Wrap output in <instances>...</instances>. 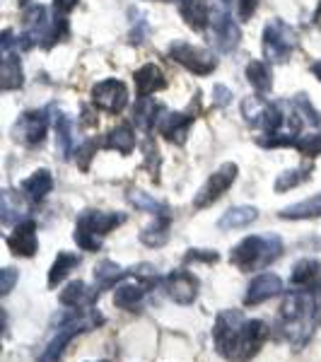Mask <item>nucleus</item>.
<instances>
[{
  "label": "nucleus",
  "mask_w": 321,
  "mask_h": 362,
  "mask_svg": "<svg viewBox=\"0 0 321 362\" xmlns=\"http://www.w3.org/2000/svg\"><path fill=\"white\" fill-rule=\"evenodd\" d=\"M220 261V254L218 251H210V249H189L184 254V264H218Z\"/></svg>",
  "instance_id": "58836bf2"
},
{
  "label": "nucleus",
  "mask_w": 321,
  "mask_h": 362,
  "mask_svg": "<svg viewBox=\"0 0 321 362\" xmlns=\"http://www.w3.org/2000/svg\"><path fill=\"white\" fill-rule=\"evenodd\" d=\"M157 3H174V0H157Z\"/></svg>",
  "instance_id": "49530a36"
},
{
  "label": "nucleus",
  "mask_w": 321,
  "mask_h": 362,
  "mask_svg": "<svg viewBox=\"0 0 321 362\" xmlns=\"http://www.w3.org/2000/svg\"><path fill=\"white\" fill-rule=\"evenodd\" d=\"M143 153H145V169H148L150 174H153V179L157 181L160 177V150H157V143L153 138L150 140H145L143 143Z\"/></svg>",
  "instance_id": "4c0bfd02"
},
{
  "label": "nucleus",
  "mask_w": 321,
  "mask_h": 362,
  "mask_svg": "<svg viewBox=\"0 0 321 362\" xmlns=\"http://www.w3.org/2000/svg\"><path fill=\"white\" fill-rule=\"evenodd\" d=\"M157 112H162V107L160 104H155L150 97L138 99L136 109H133V121H136V126H140L143 131H150V128L160 121V116H155Z\"/></svg>",
  "instance_id": "473e14b6"
},
{
  "label": "nucleus",
  "mask_w": 321,
  "mask_h": 362,
  "mask_svg": "<svg viewBox=\"0 0 321 362\" xmlns=\"http://www.w3.org/2000/svg\"><path fill=\"white\" fill-rule=\"evenodd\" d=\"M293 288H321V261L319 259H302L297 261L290 273Z\"/></svg>",
  "instance_id": "5701e85b"
},
{
  "label": "nucleus",
  "mask_w": 321,
  "mask_h": 362,
  "mask_svg": "<svg viewBox=\"0 0 321 362\" xmlns=\"http://www.w3.org/2000/svg\"><path fill=\"white\" fill-rule=\"evenodd\" d=\"M99 362H107V360H99Z\"/></svg>",
  "instance_id": "09e8293b"
},
{
  "label": "nucleus",
  "mask_w": 321,
  "mask_h": 362,
  "mask_svg": "<svg viewBox=\"0 0 321 362\" xmlns=\"http://www.w3.org/2000/svg\"><path fill=\"white\" fill-rule=\"evenodd\" d=\"M165 288H167L169 300L177 302V305H182V307H189L196 302L201 280H198L191 271H186V268H177V271H172L165 278Z\"/></svg>",
  "instance_id": "9d476101"
},
{
  "label": "nucleus",
  "mask_w": 321,
  "mask_h": 362,
  "mask_svg": "<svg viewBox=\"0 0 321 362\" xmlns=\"http://www.w3.org/2000/svg\"><path fill=\"white\" fill-rule=\"evenodd\" d=\"M102 145L107 150H116L121 155H131L133 148H136V133H133V128L128 124H121L114 131H109V136L104 138Z\"/></svg>",
  "instance_id": "c85d7f7f"
},
{
  "label": "nucleus",
  "mask_w": 321,
  "mask_h": 362,
  "mask_svg": "<svg viewBox=\"0 0 321 362\" xmlns=\"http://www.w3.org/2000/svg\"><path fill=\"white\" fill-rule=\"evenodd\" d=\"M51 119H54V128H56V150L63 160H68V157L75 155V150H78V145H75L78 143V140H75V124H73V119L63 112H54Z\"/></svg>",
  "instance_id": "6ab92c4d"
},
{
  "label": "nucleus",
  "mask_w": 321,
  "mask_h": 362,
  "mask_svg": "<svg viewBox=\"0 0 321 362\" xmlns=\"http://www.w3.org/2000/svg\"><path fill=\"white\" fill-rule=\"evenodd\" d=\"M321 288L295 290L290 297H285L280 307V334L288 338L295 350H302L314 336V331L321 326Z\"/></svg>",
  "instance_id": "f257e3e1"
},
{
  "label": "nucleus",
  "mask_w": 321,
  "mask_h": 362,
  "mask_svg": "<svg viewBox=\"0 0 321 362\" xmlns=\"http://www.w3.org/2000/svg\"><path fill=\"white\" fill-rule=\"evenodd\" d=\"M167 54L174 63H179V66L186 68L189 73L201 75V78H206V75H210L215 68H218V58H215L213 51L201 49V46H194V44L172 42L167 49Z\"/></svg>",
  "instance_id": "0eeeda50"
},
{
  "label": "nucleus",
  "mask_w": 321,
  "mask_h": 362,
  "mask_svg": "<svg viewBox=\"0 0 321 362\" xmlns=\"http://www.w3.org/2000/svg\"><path fill=\"white\" fill-rule=\"evenodd\" d=\"M8 249L13 251L15 256H22V259H32L39 251V239H37V223L32 218L22 220L20 225H15V230L8 235Z\"/></svg>",
  "instance_id": "ddd939ff"
},
{
  "label": "nucleus",
  "mask_w": 321,
  "mask_h": 362,
  "mask_svg": "<svg viewBox=\"0 0 321 362\" xmlns=\"http://www.w3.org/2000/svg\"><path fill=\"white\" fill-rule=\"evenodd\" d=\"M268 104L264 97H247L242 102V114H244V121L254 128H261L264 126V119H266V112H268Z\"/></svg>",
  "instance_id": "72a5a7b5"
},
{
  "label": "nucleus",
  "mask_w": 321,
  "mask_h": 362,
  "mask_svg": "<svg viewBox=\"0 0 321 362\" xmlns=\"http://www.w3.org/2000/svg\"><path fill=\"white\" fill-rule=\"evenodd\" d=\"M133 80H136L138 99H145V97L155 95V92H160V90H165V87H167L165 73H162L155 63H145L143 68H138L136 75H133Z\"/></svg>",
  "instance_id": "aec40b11"
},
{
  "label": "nucleus",
  "mask_w": 321,
  "mask_h": 362,
  "mask_svg": "<svg viewBox=\"0 0 321 362\" xmlns=\"http://www.w3.org/2000/svg\"><path fill=\"white\" fill-rule=\"evenodd\" d=\"M25 201L20 198V194H15L10 189H5L0 194V220H3L5 227L20 225L22 218H25Z\"/></svg>",
  "instance_id": "bb28decb"
},
{
  "label": "nucleus",
  "mask_w": 321,
  "mask_h": 362,
  "mask_svg": "<svg viewBox=\"0 0 321 362\" xmlns=\"http://www.w3.org/2000/svg\"><path fill=\"white\" fill-rule=\"evenodd\" d=\"M22 83H25V73H22L20 56L13 49L3 51V66H0V87H3V92L17 90V87H22Z\"/></svg>",
  "instance_id": "393cba45"
},
{
  "label": "nucleus",
  "mask_w": 321,
  "mask_h": 362,
  "mask_svg": "<svg viewBox=\"0 0 321 362\" xmlns=\"http://www.w3.org/2000/svg\"><path fill=\"white\" fill-rule=\"evenodd\" d=\"M297 32L288 22L271 20L264 27V56L271 63H283L295 54L297 49Z\"/></svg>",
  "instance_id": "423d86ee"
},
{
  "label": "nucleus",
  "mask_w": 321,
  "mask_h": 362,
  "mask_svg": "<svg viewBox=\"0 0 321 362\" xmlns=\"http://www.w3.org/2000/svg\"><path fill=\"white\" fill-rule=\"evenodd\" d=\"M283 254V239L278 235H252L244 237L235 249L230 251V264L242 273H252L268 268Z\"/></svg>",
  "instance_id": "f03ea898"
},
{
  "label": "nucleus",
  "mask_w": 321,
  "mask_h": 362,
  "mask_svg": "<svg viewBox=\"0 0 321 362\" xmlns=\"http://www.w3.org/2000/svg\"><path fill=\"white\" fill-rule=\"evenodd\" d=\"M22 196L27 198L29 203H44L46 196L54 191V177H51L49 169H37L34 174H29V177L22 181Z\"/></svg>",
  "instance_id": "a211bd4d"
},
{
  "label": "nucleus",
  "mask_w": 321,
  "mask_h": 362,
  "mask_svg": "<svg viewBox=\"0 0 321 362\" xmlns=\"http://www.w3.org/2000/svg\"><path fill=\"white\" fill-rule=\"evenodd\" d=\"M102 324H104L102 314H99L97 309H90L87 314H80V317H75L73 321H68V324L58 326L56 336L51 338L49 346L44 348V353L39 355V362H61L66 348L75 341V338L80 334H87V331L97 329V326H102Z\"/></svg>",
  "instance_id": "39448f33"
},
{
  "label": "nucleus",
  "mask_w": 321,
  "mask_h": 362,
  "mask_svg": "<svg viewBox=\"0 0 321 362\" xmlns=\"http://www.w3.org/2000/svg\"><path fill=\"white\" fill-rule=\"evenodd\" d=\"M268 336H271V331H268V326L264 324L261 319H249L247 321V331H244V341H242V348H239L237 358L232 362H249L254 360L256 355H259L261 346L268 341Z\"/></svg>",
  "instance_id": "2eb2a0df"
},
{
  "label": "nucleus",
  "mask_w": 321,
  "mask_h": 362,
  "mask_svg": "<svg viewBox=\"0 0 321 362\" xmlns=\"http://www.w3.org/2000/svg\"><path fill=\"white\" fill-rule=\"evenodd\" d=\"M128 201H131L138 210H145V213H150V215H165V213H172L167 203L157 201V198H153L150 194H143V191H133V194H128Z\"/></svg>",
  "instance_id": "c9c22d12"
},
{
  "label": "nucleus",
  "mask_w": 321,
  "mask_h": 362,
  "mask_svg": "<svg viewBox=\"0 0 321 362\" xmlns=\"http://www.w3.org/2000/svg\"><path fill=\"white\" fill-rule=\"evenodd\" d=\"M223 3H230V0H223Z\"/></svg>",
  "instance_id": "de8ad7c7"
},
{
  "label": "nucleus",
  "mask_w": 321,
  "mask_h": 362,
  "mask_svg": "<svg viewBox=\"0 0 321 362\" xmlns=\"http://www.w3.org/2000/svg\"><path fill=\"white\" fill-rule=\"evenodd\" d=\"M232 102V90L225 85H215L213 87V104L215 107H227Z\"/></svg>",
  "instance_id": "37998d69"
},
{
  "label": "nucleus",
  "mask_w": 321,
  "mask_h": 362,
  "mask_svg": "<svg viewBox=\"0 0 321 362\" xmlns=\"http://www.w3.org/2000/svg\"><path fill=\"white\" fill-rule=\"evenodd\" d=\"M78 8V0H54V15H66Z\"/></svg>",
  "instance_id": "c03bdc74"
},
{
  "label": "nucleus",
  "mask_w": 321,
  "mask_h": 362,
  "mask_svg": "<svg viewBox=\"0 0 321 362\" xmlns=\"http://www.w3.org/2000/svg\"><path fill=\"white\" fill-rule=\"evenodd\" d=\"M256 8H259V0H237L239 20H242V22L252 20V15L256 13Z\"/></svg>",
  "instance_id": "79ce46f5"
},
{
  "label": "nucleus",
  "mask_w": 321,
  "mask_h": 362,
  "mask_svg": "<svg viewBox=\"0 0 321 362\" xmlns=\"http://www.w3.org/2000/svg\"><path fill=\"white\" fill-rule=\"evenodd\" d=\"M150 285H145L143 280L136 278V283H128V280H124V283H119L114 288V305L119 309H126V312H136V307L143 302V297L150 293Z\"/></svg>",
  "instance_id": "412c9836"
},
{
  "label": "nucleus",
  "mask_w": 321,
  "mask_h": 362,
  "mask_svg": "<svg viewBox=\"0 0 321 362\" xmlns=\"http://www.w3.org/2000/svg\"><path fill=\"white\" fill-rule=\"evenodd\" d=\"M46 128H49V116H46V112L32 109V112H25L20 119H17L13 133L20 143L29 145V148H37V145L44 143Z\"/></svg>",
  "instance_id": "9b49d317"
},
{
  "label": "nucleus",
  "mask_w": 321,
  "mask_h": 362,
  "mask_svg": "<svg viewBox=\"0 0 321 362\" xmlns=\"http://www.w3.org/2000/svg\"><path fill=\"white\" fill-rule=\"evenodd\" d=\"M126 278H131V271L121 268L119 264H114V261H102L99 266H95V288L99 295L109 288H116V285L124 283Z\"/></svg>",
  "instance_id": "a878e982"
},
{
  "label": "nucleus",
  "mask_w": 321,
  "mask_h": 362,
  "mask_svg": "<svg viewBox=\"0 0 321 362\" xmlns=\"http://www.w3.org/2000/svg\"><path fill=\"white\" fill-rule=\"evenodd\" d=\"M169 230H172V213L155 215V223L140 232V242L150 249H160L169 242V235H172Z\"/></svg>",
  "instance_id": "b1692460"
},
{
  "label": "nucleus",
  "mask_w": 321,
  "mask_h": 362,
  "mask_svg": "<svg viewBox=\"0 0 321 362\" xmlns=\"http://www.w3.org/2000/svg\"><path fill=\"white\" fill-rule=\"evenodd\" d=\"M247 317L239 309H223L215 317L213 324V346L218 350L220 358L232 362L237 358L239 348L244 341V331H247Z\"/></svg>",
  "instance_id": "20e7f679"
},
{
  "label": "nucleus",
  "mask_w": 321,
  "mask_h": 362,
  "mask_svg": "<svg viewBox=\"0 0 321 362\" xmlns=\"http://www.w3.org/2000/svg\"><path fill=\"white\" fill-rule=\"evenodd\" d=\"M177 8H179L182 20L194 29V32H206L208 25L213 22L208 5L203 3V0H177Z\"/></svg>",
  "instance_id": "4be33fe9"
},
{
  "label": "nucleus",
  "mask_w": 321,
  "mask_h": 362,
  "mask_svg": "<svg viewBox=\"0 0 321 362\" xmlns=\"http://www.w3.org/2000/svg\"><path fill=\"white\" fill-rule=\"evenodd\" d=\"M58 300H61L63 307L83 309V307L95 305V302L99 300V293H97V288H87L85 280H70L66 288L61 290Z\"/></svg>",
  "instance_id": "f3484780"
},
{
  "label": "nucleus",
  "mask_w": 321,
  "mask_h": 362,
  "mask_svg": "<svg viewBox=\"0 0 321 362\" xmlns=\"http://www.w3.org/2000/svg\"><path fill=\"white\" fill-rule=\"evenodd\" d=\"M312 73H314V78H319V80H321V61L312 63Z\"/></svg>",
  "instance_id": "a18cd8bd"
},
{
  "label": "nucleus",
  "mask_w": 321,
  "mask_h": 362,
  "mask_svg": "<svg viewBox=\"0 0 321 362\" xmlns=\"http://www.w3.org/2000/svg\"><path fill=\"white\" fill-rule=\"evenodd\" d=\"M309 177H312V169L309 167H297V169H288V172L278 174L276 179V194H285V191L290 189H297V186H302L305 181H309Z\"/></svg>",
  "instance_id": "f704fd0d"
},
{
  "label": "nucleus",
  "mask_w": 321,
  "mask_h": 362,
  "mask_svg": "<svg viewBox=\"0 0 321 362\" xmlns=\"http://www.w3.org/2000/svg\"><path fill=\"white\" fill-rule=\"evenodd\" d=\"M283 293V280L276 273L266 271L261 276H256L247 288V295H244V307H259L264 302L273 300Z\"/></svg>",
  "instance_id": "f8f14e48"
},
{
  "label": "nucleus",
  "mask_w": 321,
  "mask_h": 362,
  "mask_svg": "<svg viewBox=\"0 0 321 362\" xmlns=\"http://www.w3.org/2000/svg\"><path fill=\"white\" fill-rule=\"evenodd\" d=\"M280 218L283 220H312V218H321V194L307 198V201H300L295 206H288L280 210Z\"/></svg>",
  "instance_id": "7c9ffc66"
},
{
  "label": "nucleus",
  "mask_w": 321,
  "mask_h": 362,
  "mask_svg": "<svg viewBox=\"0 0 321 362\" xmlns=\"http://www.w3.org/2000/svg\"><path fill=\"white\" fill-rule=\"evenodd\" d=\"M293 148L297 153L307 155V157H319L321 155V133H312V136H300L295 140Z\"/></svg>",
  "instance_id": "e433bc0d"
},
{
  "label": "nucleus",
  "mask_w": 321,
  "mask_h": 362,
  "mask_svg": "<svg viewBox=\"0 0 321 362\" xmlns=\"http://www.w3.org/2000/svg\"><path fill=\"white\" fill-rule=\"evenodd\" d=\"M20 280V273L15 271V268H3L0 271V295H10L15 288V283Z\"/></svg>",
  "instance_id": "a19ab883"
},
{
  "label": "nucleus",
  "mask_w": 321,
  "mask_h": 362,
  "mask_svg": "<svg viewBox=\"0 0 321 362\" xmlns=\"http://www.w3.org/2000/svg\"><path fill=\"white\" fill-rule=\"evenodd\" d=\"M92 104L107 114H121L128 104V87L121 80H102L92 87Z\"/></svg>",
  "instance_id": "1a4fd4ad"
},
{
  "label": "nucleus",
  "mask_w": 321,
  "mask_h": 362,
  "mask_svg": "<svg viewBox=\"0 0 321 362\" xmlns=\"http://www.w3.org/2000/svg\"><path fill=\"white\" fill-rule=\"evenodd\" d=\"M247 80L261 97L268 95L271 87H273V73L264 61H249L247 63Z\"/></svg>",
  "instance_id": "2f4dec72"
},
{
  "label": "nucleus",
  "mask_w": 321,
  "mask_h": 362,
  "mask_svg": "<svg viewBox=\"0 0 321 362\" xmlns=\"http://www.w3.org/2000/svg\"><path fill=\"white\" fill-rule=\"evenodd\" d=\"M95 155H97V143L95 140H87V143L78 145V150H75V162H78V167L83 169V172H87Z\"/></svg>",
  "instance_id": "ea45409f"
},
{
  "label": "nucleus",
  "mask_w": 321,
  "mask_h": 362,
  "mask_svg": "<svg viewBox=\"0 0 321 362\" xmlns=\"http://www.w3.org/2000/svg\"><path fill=\"white\" fill-rule=\"evenodd\" d=\"M78 266H80V256L78 254H70V251H58L54 266H51V271H49V288L51 290L58 288V285H61L63 280L70 276V271H73V268H78Z\"/></svg>",
  "instance_id": "c756f323"
},
{
  "label": "nucleus",
  "mask_w": 321,
  "mask_h": 362,
  "mask_svg": "<svg viewBox=\"0 0 321 362\" xmlns=\"http://www.w3.org/2000/svg\"><path fill=\"white\" fill-rule=\"evenodd\" d=\"M210 25H213L215 49L223 51V54H232L239 46V42H242V32H239L237 22H232V17L227 15H218Z\"/></svg>",
  "instance_id": "dca6fc26"
},
{
  "label": "nucleus",
  "mask_w": 321,
  "mask_h": 362,
  "mask_svg": "<svg viewBox=\"0 0 321 362\" xmlns=\"http://www.w3.org/2000/svg\"><path fill=\"white\" fill-rule=\"evenodd\" d=\"M126 223L124 213H107V210H83L75 223L73 239L83 251H99L102 239Z\"/></svg>",
  "instance_id": "7ed1b4c3"
},
{
  "label": "nucleus",
  "mask_w": 321,
  "mask_h": 362,
  "mask_svg": "<svg viewBox=\"0 0 321 362\" xmlns=\"http://www.w3.org/2000/svg\"><path fill=\"white\" fill-rule=\"evenodd\" d=\"M194 119H196L194 112H165L160 116V121H157V131H160V136H165V140H169V143L184 145Z\"/></svg>",
  "instance_id": "4468645a"
},
{
  "label": "nucleus",
  "mask_w": 321,
  "mask_h": 362,
  "mask_svg": "<svg viewBox=\"0 0 321 362\" xmlns=\"http://www.w3.org/2000/svg\"><path fill=\"white\" fill-rule=\"evenodd\" d=\"M237 174H239V167L235 165V162H225V165H220L206 179V184L198 189V194L194 196V208L203 210V208L213 206L215 201H220V198L227 194V189L237 181Z\"/></svg>",
  "instance_id": "6e6552de"
},
{
  "label": "nucleus",
  "mask_w": 321,
  "mask_h": 362,
  "mask_svg": "<svg viewBox=\"0 0 321 362\" xmlns=\"http://www.w3.org/2000/svg\"><path fill=\"white\" fill-rule=\"evenodd\" d=\"M256 218H259V210H256L254 206H237V208H230L223 218L218 220V227L225 232L244 230V227L256 223Z\"/></svg>",
  "instance_id": "cd10ccee"
}]
</instances>
